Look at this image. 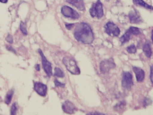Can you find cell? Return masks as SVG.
I'll list each match as a JSON object with an SVG mask.
<instances>
[{
	"instance_id": "cell-1",
	"label": "cell",
	"mask_w": 153,
	"mask_h": 115,
	"mask_svg": "<svg viewBox=\"0 0 153 115\" xmlns=\"http://www.w3.org/2000/svg\"><path fill=\"white\" fill-rule=\"evenodd\" d=\"M74 35L78 41L84 44H91L94 39L91 27L88 24L84 22L79 23L76 26Z\"/></svg>"
},
{
	"instance_id": "cell-2",
	"label": "cell",
	"mask_w": 153,
	"mask_h": 115,
	"mask_svg": "<svg viewBox=\"0 0 153 115\" xmlns=\"http://www.w3.org/2000/svg\"><path fill=\"white\" fill-rule=\"evenodd\" d=\"M62 62L68 71L72 74L79 75L80 74V69L73 58L69 57H65L62 60Z\"/></svg>"
},
{
	"instance_id": "cell-3",
	"label": "cell",
	"mask_w": 153,
	"mask_h": 115,
	"mask_svg": "<svg viewBox=\"0 0 153 115\" xmlns=\"http://www.w3.org/2000/svg\"><path fill=\"white\" fill-rule=\"evenodd\" d=\"M89 13L92 17H96L98 19H100L103 16L102 4L100 0H98L96 3L92 5L89 10Z\"/></svg>"
},
{
	"instance_id": "cell-4",
	"label": "cell",
	"mask_w": 153,
	"mask_h": 115,
	"mask_svg": "<svg viewBox=\"0 0 153 115\" xmlns=\"http://www.w3.org/2000/svg\"><path fill=\"white\" fill-rule=\"evenodd\" d=\"M116 67L114 60L112 58L105 59L102 61L100 64V69L102 74L108 73L111 69Z\"/></svg>"
},
{
	"instance_id": "cell-5",
	"label": "cell",
	"mask_w": 153,
	"mask_h": 115,
	"mask_svg": "<svg viewBox=\"0 0 153 115\" xmlns=\"http://www.w3.org/2000/svg\"><path fill=\"white\" fill-rule=\"evenodd\" d=\"M38 52L40 55H41V57H42L43 68V69L47 75L49 77H50L53 74L51 63L47 60L46 57L45 56L44 54L43 53L42 50L39 49Z\"/></svg>"
},
{
	"instance_id": "cell-6",
	"label": "cell",
	"mask_w": 153,
	"mask_h": 115,
	"mask_svg": "<svg viewBox=\"0 0 153 115\" xmlns=\"http://www.w3.org/2000/svg\"><path fill=\"white\" fill-rule=\"evenodd\" d=\"M122 86L123 88L128 90H130L133 86L132 74L129 72L125 71L123 73Z\"/></svg>"
},
{
	"instance_id": "cell-7",
	"label": "cell",
	"mask_w": 153,
	"mask_h": 115,
	"mask_svg": "<svg viewBox=\"0 0 153 115\" xmlns=\"http://www.w3.org/2000/svg\"><path fill=\"white\" fill-rule=\"evenodd\" d=\"M105 31L106 34L111 36H118L120 32L118 27L111 22H108L105 26Z\"/></svg>"
},
{
	"instance_id": "cell-8",
	"label": "cell",
	"mask_w": 153,
	"mask_h": 115,
	"mask_svg": "<svg viewBox=\"0 0 153 115\" xmlns=\"http://www.w3.org/2000/svg\"><path fill=\"white\" fill-rule=\"evenodd\" d=\"M61 13L63 15L67 18L73 19L79 18V15L77 12L70 7L67 6H63L61 9Z\"/></svg>"
},
{
	"instance_id": "cell-9",
	"label": "cell",
	"mask_w": 153,
	"mask_h": 115,
	"mask_svg": "<svg viewBox=\"0 0 153 115\" xmlns=\"http://www.w3.org/2000/svg\"><path fill=\"white\" fill-rule=\"evenodd\" d=\"M34 89L36 92L42 97H45L47 94V86L41 82H35Z\"/></svg>"
},
{
	"instance_id": "cell-10",
	"label": "cell",
	"mask_w": 153,
	"mask_h": 115,
	"mask_svg": "<svg viewBox=\"0 0 153 115\" xmlns=\"http://www.w3.org/2000/svg\"><path fill=\"white\" fill-rule=\"evenodd\" d=\"M129 19L130 23L132 24H140L142 23V19L137 10L131 11L128 14Z\"/></svg>"
},
{
	"instance_id": "cell-11",
	"label": "cell",
	"mask_w": 153,
	"mask_h": 115,
	"mask_svg": "<svg viewBox=\"0 0 153 115\" xmlns=\"http://www.w3.org/2000/svg\"><path fill=\"white\" fill-rule=\"evenodd\" d=\"M62 109L64 112L69 114H74L77 111L76 106L69 100H66L62 104Z\"/></svg>"
},
{
	"instance_id": "cell-12",
	"label": "cell",
	"mask_w": 153,
	"mask_h": 115,
	"mask_svg": "<svg viewBox=\"0 0 153 115\" xmlns=\"http://www.w3.org/2000/svg\"><path fill=\"white\" fill-rule=\"evenodd\" d=\"M132 69L136 75L137 81L139 83L143 81L145 76V73L144 70L140 68L135 66L132 67Z\"/></svg>"
},
{
	"instance_id": "cell-13",
	"label": "cell",
	"mask_w": 153,
	"mask_h": 115,
	"mask_svg": "<svg viewBox=\"0 0 153 115\" xmlns=\"http://www.w3.org/2000/svg\"><path fill=\"white\" fill-rule=\"evenodd\" d=\"M66 1L76 7L79 10L81 11L85 10L83 0H66Z\"/></svg>"
},
{
	"instance_id": "cell-14",
	"label": "cell",
	"mask_w": 153,
	"mask_h": 115,
	"mask_svg": "<svg viewBox=\"0 0 153 115\" xmlns=\"http://www.w3.org/2000/svg\"><path fill=\"white\" fill-rule=\"evenodd\" d=\"M143 50L146 57H147L148 58H151L152 52L150 41H146V43L143 46Z\"/></svg>"
},
{
	"instance_id": "cell-15",
	"label": "cell",
	"mask_w": 153,
	"mask_h": 115,
	"mask_svg": "<svg viewBox=\"0 0 153 115\" xmlns=\"http://www.w3.org/2000/svg\"><path fill=\"white\" fill-rule=\"evenodd\" d=\"M131 35L130 32L128 30L126 33L120 38V41L122 45H123L129 41Z\"/></svg>"
},
{
	"instance_id": "cell-16",
	"label": "cell",
	"mask_w": 153,
	"mask_h": 115,
	"mask_svg": "<svg viewBox=\"0 0 153 115\" xmlns=\"http://www.w3.org/2000/svg\"><path fill=\"white\" fill-rule=\"evenodd\" d=\"M15 91L14 89H12L10 90L7 93L5 97V102L7 105H9L12 100V98L14 95Z\"/></svg>"
},
{
	"instance_id": "cell-17",
	"label": "cell",
	"mask_w": 153,
	"mask_h": 115,
	"mask_svg": "<svg viewBox=\"0 0 153 115\" xmlns=\"http://www.w3.org/2000/svg\"><path fill=\"white\" fill-rule=\"evenodd\" d=\"M134 1L138 5H140V6H141V7H144L150 10H152V8H153L152 6H149L148 4L144 2L143 0H134Z\"/></svg>"
},
{
	"instance_id": "cell-18",
	"label": "cell",
	"mask_w": 153,
	"mask_h": 115,
	"mask_svg": "<svg viewBox=\"0 0 153 115\" xmlns=\"http://www.w3.org/2000/svg\"><path fill=\"white\" fill-rule=\"evenodd\" d=\"M126 105V103L125 101H122L119 103H117L114 108V110L116 111H120L122 110L123 109Z\"/></svg>"
},
{
	"instance_id": "cell-19",
	"label": "cell",
	"mask_w": 153,
	"mask_h": 115,
	"mask_svg": "<svg viewBox=\"0 0 153 115\" xmlns=\"http://www.w3.org/2000/svg\"><path fill=\"white\" fill-rule=\"evenodd\" d=\"M54 75L59 77H63L64 76V74L60 69L55 67L54 69Z\"/></svg>"
},
{
	"instance_id": "cell-20",
	"label": "cell",
	"mask_w": 153,
	"mask_h": 115,
	"mask_svg": "<svg viewBox=\"0 0 153 115\" xmlns=\"http://www.w3.org/2000/svg\"><path fill=\"white\" fill-rule=\"evenodd\" d=\"M129 31L130 32L131 35H137L140 33V31L139 29L137 27H131L129 28Z\"/></svg>"
},
{
	"instance_id": "cell-21",
	"label": "cell",
	"mask_w": 153,
	"mask_h": 115,
	"mask_svg": "<svg viewBox=\"0 0 153 115\" xmlns=\"http://www.w3.org/2000/svg\"><path fill=\"white\" fill-rule=\"evenodd\" d=\"M20 29L22 33L25 35H27V30L26 24L23 22H21L20 25Z\"/></svg>"
},
{
	"instance_id": "cell-22",
	"label": "cell",
	"mask_w": 153,
	"mask_h": 115,
	"mask_svg": "<svg viewBox=\"0 0 153 115\" xmlns=\"http://www.w3.org/2000/svg\"><path fill=\"white\" fill-rule=\"evenodd\" d=\"M127 51L128 53L132 54V53H135L137 52V48L136 46H135L134 44H132L131 45H130L128 47H127Z\"/></svg>"
},
{
	"instance_id": "cell-23",
	"label": "cell",
	"mask_w": 153,
	"mask_h": 115,
	"mask_svg": "<svg viewBox=\"0 0 153 115\" xmlns=\"http://www.w3.org/2000/svg\"><path fill=\"white\" fill-rule=\"evenodd\" d=\"M17 109V103L16 102H14L11 106V109H10V114H11V115H16Z\"/></svg>"
},
{
	"instance_id": "cell-24",
	"label": "cell",
	"mask_w": 153,
	"mask_h": 115,
	"mask_svg": "<svg viewBox=\"0 0 153 115\" xmlns=\"http://www.w3.org/2000/svg\"><path fill=\"white\" fill-rule=\"evenodd\" d=\"M54 84H55V86L57 87H60L63 88L65 86V84L62 83H60L59 82L57 79H55L54 81Z\"/></svg>"
},
{
	"instance_id": "cell-25",
	"label": "cell",
	"mask_w": 153,
	"mask_h": 115,
	"mask_svg": "<svg viewBox=\"0 0 153 115\" xmlns=\"http://www.w3.org/2000/svg\"><path fill=\"white\" fill-rule=\"evenodd\" d=\"M6 41L7 42L9 43H13V38L12 35H11L8 34L7 37L6 38Z\"/></svg>"
},
{
	"instance_id": "cell-26",
	"label": "cell",
	"mask_w": 153,
	"mask_h": 115,
	"mask_svg": "<svg viewBox=\"0 0 153 115\" xmlns=\"http://www.w3.org/2000/svg\"><path fill=\"white\" fill-rule=\"evenodd\" d=\"M144 105L145 106H148V105H149V104H151L152 103V101L151 100H149V99H148V98H146L145 100H144Z\"/></svg>"
},
{
	"instance_id": "cell-27",
	"label": "cell",
	"mask_w": 153,
	"mask_h": 115,
	"mask_svg": "<svg viewBox=\"0 0 153 115\" xmlns=\"http://www.w3.org/2000/svg\"><path fill=\"white\" fill-rule=\"evenodd\" d=\"M149 77H150L151 83L153 84V66L152 65L150 66V74Z\"/></svg>"
},
{
	"instance_id": "cell-28",
	"label": "cell",
	"mask_w": 153,
	"mask_h": 115,
	"mask_svg": "<svg viewBox=\"0 0 153 115\" xmlns=\"http://www.w3.org/2000/svg\"><path fill=\"white\" fill-rule=\"evenodd\" d=\"M74 26V24H67L65 25L66 28L68 30H71V28L73 27Z\"/></svg>"
},
{
	"instance_id": "cell-29",
	"label": "cell",
	"mask_w": 153,
	"mask_h": 115,
	"mask_svg": "<svg viewBox=\"0 0 153 115\" xmlns=\"http://www.w3.org/2000/svg\"><path fill=\"white\" fill-rule=\"evenodd\" d=\"M7 49L9 51L12 52H14L15 54H16V50L12 48L11 46H8L7 47Z\"/></svg>"
},
{
	"instance_id": "cell-30",
	"label": "cell",
	"mask_w": 153,
	"mask_h": 115,
	"mask_svg": "<svg viewBox=\"0 0 153 115\" xmlns=\"http://www.w3.org/2000/svg\"><path fill=\"white\" fill-rule=\"evenodd\" d=\"M87 115H105L103 113H100V112H96L95 111L94 112H90V113H88Z\"/></svg>"
},
{
	"instance_id": "cell-31",
	"label": "cell",
	"mask_w": 153,
	"mask_h": 115,
	"mask_svg": "<svg viewBox=\"0 0 153 115\" xmlns=\"http://www.w3.org/2000/svg\"><path fill=\"white\" fill-rule=\"evenodd\" d=\"M35 69L37 71H39L40 70V66L39 64H36L35 66Z\"/></svg>"
},
{
	"instance_id": "cell-32",
	"label": "cell",
	"mask_w": 153,
	"mask_h": 115,
	"mask_svg": "<svg viewBox=\"0 0 153 115\" xmlns=\"http://www.w3.org/2000/svg\"><path fill=\"white\" fill-rule=\"evenodd\" d=\"M8 1V0H0V2L3 3H6Z\"/></svg>"
}]
</instances>
